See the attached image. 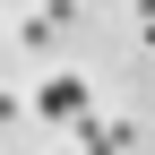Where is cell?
Instances as JSON below:
<instances>
[{
    "mask_svg": "<svg viewBox=\"0 0 155 155\" xmlns=\"http://www.w3.org/2000/svg\"><path fill=\"white\" fill-rule=\"evenodd\" d=\"M129 138H138V121H95V104L69 121V147H78V155H121Z\"/></svg>",
    "mask_w": 155,
    "mask_h": 155,
    "instance_id": "obj_1",
    "label": "cell"
},
{
    "mask_svg": "<svg viewBox=\"0 0 155 155\" xmlns=\"http://www.w3.org/2000/svg\"><path fill=\"white\" fill-rule=\"evenodd\" d=\"M86 112V78L61 69V78H43V95H35V121H78Z\"/></svg>",
    "mask_w": 155,
    "mask_h": 155,
    "instance_id": "obj_2",
    "label": "cell"
},
{
    "mask_svg": "<svg viewBox=\"0 0 155 155\" xmlns=\"http://www.w3.org/2000/svg\"><path fill=\"white\" fill-rule=\"evenodd\" d=\"M78 9H86V0H43V26L61 35V26H78Z\"/></svg>",
    "mask_w": 155,
    "mask_h": 155,
    "instance_id": "obj_3",
    "label": "cell"
},
{
    "mask_svg": "<svg viewBox=\"0 0 155 155\" xmlns=\"http://www.w3.org/2000/svg\"><path fill=\"white\" fill-rule=\"evenodd\" d=\"M138 43L155 52V0H138Z\"/></svg>",
    "mask_w": 155,
    "mask_h": 155,
    "instance_id": "obj_4",
    "label": "cell"
},
{
    "mask_svg": "<svg viewBox=\"0 0 155 155\" xmlns=\"http://www.w3.org/2000/svg\"><path fill=\"white\" fill-rule=\"evenodd\" d=\"M0 121H26V104H17V95H0Z\"/></svg>",
    "mask_w": 155,
    "mask_h": 155,
    "instance_id": "obj_5",
    "label": "cell"
},
{
    "mask_svg": "<svg viewBox=\"0 0 155 155\" xmlns=\"http://www.w3.org/2000/svg\"><path fill=\"white\" fill-rule=\"evenodd\" d=\"M69 155H78V147H69Z\"/></svg>",
    "mask_w": 155,
    "mask_h": 155,
    "instance_id": "obj_6",
    "label": "cell"
}]
</instances>
